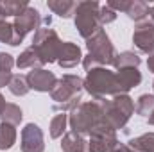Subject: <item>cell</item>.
Returning a JSON list of instances; mask_svg holds the SVG:
<instances>
[{"label":"cell","instance_id":"6da1fadb","mask_svg":"<svg viewBox=\"0 0 154 152\" xmlns=\"http://www.w3.org/2000/svg\"><path fill=\"white\" fill-rule=\"evenodd\" d=\"M86 48H88V56L82 57V66L86 72L99 68V66L106 68V66L115 65V59L118 54L104 29L97 31L91 38L86 39Z\"/></svg>","mask_w":154,"mask_h":152},{"label":"cell","instance_id":"7a4b0ae2","mask_svg":"<svg viewBox=\"0 0 154 152\" xmlns=\"http://www.w3.org/2000/svg\"><path fill=\"white\" fill-rule=\"evenodd\" d=\"M82 90H84V79L79 75L66 74L61 79H57L56 86L50 91L52 100L56 102L52 106L54 111H72L75 106L81 104V97H82Z\"/></svg>","mask_w":154,"mask_h":152},{"label":"cell","instance_id":"3957f363","mask_svg":"<svg viewBox=\"0 0 154 152\" xmlns=\"http://www.w3.org/2000/svg\"><path fill=\"white\" fill-rule=\"evenodd\" d=\"M102 120V99H93L90 102H81L68 114L70 129L77 134H90L91 129Z\"/></svg>","mask_w":154,"mask_h":152},{"label":"cell","instance_id":"277c9868","mask_svg":"<svg viewBox=\"0 0 154 152\" xmlns=\"http://www.w3.org/2000/svg\"><path fill=\"white\" fill-rule=\"evenodd\" d=\"M84 91H88L91 95V99H106V97L120 95L116 74L104 68V66H99V68H93V70L86 72Z\"/></svg>","mask_w":154,"mask_h":152},{"label":"cell","instance_id":"5b68a950","mask_svg":"<svg viewBox=\"0 0 154 152\" xmlns=\"http://www.w3.org/2000/svg\"><path fill=\"white\" fill-rule=\"evenodd\" d=\"M134 113V100L129 95H116L111 100L102 99V118L111 129H124Z\"/></svg>","mask_w":154,"mask_h":152},{"label":"cell","instance_id":"8992f818","mask_svg":"<svg viewBox=\"0 0 154 152\" xmlns=\"http://www.w3.org/2000/svg\"><path fill=\"white\" fill-rule=\"evenodd\" d=\"M61 45H63V41L59 39L57 32L54 29L39 27L38 31L34 32L31 48L38 54L41 65H48V63H57Z\"/></svg>","mask_w":154,"mask_h":152},{"label":"cell","instance_id":"52a82bcc","mask_svg":"<svg viewBox=\"0 0 154 152\" xmlns=\"http://www.w3.org/2000/svg\"><path fill=\"white\" fill-rule=\"evenodd\" d=\"M99 11H100V5L95 0H84L77 4L74 23H75L77 32L84 39L91 38L97 31L102 29L100 20H99Z\"/></svg>","mask_w":154,"mask_h":152},{"label":"cell","instance_id":"ba28073f","mask_svg":"<svg viewBox=\"0 0 154 152\" xmlns=\"http://www.w3.org/2000/svg\"><path fill=\"white\" fill-rule=\"evenodd\" d=\"M118 143L116 140V131L111 129L104 118L91 129L90 140H88V149L90 152H111V149Z\"/></svg>","mask_w":154,"mask_h":152},{"label":"cell","instance_id":"9c48e42d","mask_svg":"<svg viewBox=\"0 0 154 152\" xmlns=\"http://www.w3.org/2000/svg\"><path fill=\"white\" fill-rule=\"evenodd\" d=\"M20 149H22V152H43L45 150V136H43V131L39 129V125L27 123L22 129Z\"/></svg>","mask_w":154,"mask_h":152},{"label":"cell","instance_id":"30bf717a","mask_svg":"<svg viewBox=\"0 0 154 152\" xmlns=\"http://www.w3.org/2000/svg\"><path fill=\"white\" fill-rule=\"evenodd\" d=\"M133 43L134 47L143 54L154 52V23L149 20H143L134 25L133 31Z\"/></svg>","mask_w":154,"mask_h":152},{"label":"cell","instance_id":"8fae6325","mask_svg":"<svg viewBox=\"0 0 154 152\" xmlns=\"http://www.w3.org/2000/svg\"><path fill=\"white\" fill-rule=\"evenodd\" d=\"M27 84H29V88L31 90H34V91H52V88L56 86V82H57V79L56 75L52 74V72H48V70H45V68H34V70H31L27 75Z\"/></svg>","mask_w":154,"mask_h":152},{"label":"cell","instance_id":"7c38bea8","mask_svg":"<svg viewBox=\"0 0 154 152\" xmlns=\"http://www.w3.org/2000/svg\"><path fill=\"white\" fill-rule=\"evenodd\" d=\"M13 25H14V29L22 34V36H25L27 32H31V31H38L39 27H41V14H39L38 9H34V7H27L22 14H18L16 18H14V22H13Z\"/></svg>","mask_w":154,"mask_h":152},{"label":"cell","instance_id":"4fadbf2b","mask_svg":"<svg viewBox=\"0 0 154 152\" xmlns=\"http://www.w3.org/2000/svg\"><path fill=\"white\" fill-rule=\"evenodd\" d=\"M82 57L84 56H82L81 48L77 47L75 43L63 41L61 50H59V57H57V65L61 68H74V66H77L82 61Z\"/></svg>","mask_w":154,"mask_h":152},{"label":"cell","instance_id":"5bb4252c","mask_svg":"<svg viewBox=\"0 0 154 152\" xmlns=\"http://www.w3.org/2000/svg\"><path fill=\"white\" fill-rule=\"evenodd\" d=\"M116 82L120 95H127L133 88H136L142 82V74L138 68H122L116 70Z\"/></svg>","mask_w":154,"mask_h":152},{"label":"cell","instance_id":"9a60e30c","mask_svg":"<svg viewBox=\"0 0 154 152\" xmlns=\"http://www.w3.org/2000/svg\"><path fill=\"white\" fill-rule=\"evenodd\" d=\"M61 150L63 152H90V149H88V141L84 140L82 134L68 131V132H65V136L61 140Z\"/></svg>","mask_w":154,"mask_h":152},{"label":"cell","instance_id":"2e32d148","mask_svg":"<svg viewBox=\"0 0 154 152\" xmlns=\"http://www.w3.org/2000/svg\"><path fill=\"white\" fill-rule=\"evenodd\" d=\"M47 7L61 18H72L75 14L77 2H74V0H48Z\"/></svg>","mask_w":154,"mask_h":152},{"label":"cell","instance_id":"e0dca14e","mask_svg":"<svg viewBox=\"0 0 154 152\" xmlns=\"http://www.w3.org/2000/svg\"><path fill=\"white\" fill-rule=\"evenodd\" d=\"M29 7V4L25 0H4L0 2V16L5 20L7 16H18L22 14L25 9Z\"/></svg>","mask_w":154,"mask_h":152},{"label":"cell","instance_id":"ac0fdd59","mask_svg":"<svg viewBox=\"0 0 154 152\" xmlns=\"http://www.w3.org/2000/svg\"><path fill=\"white\" fill-rule=\"evenodd\" d=\"M16 66H18L20 70H25V68L34 70V68H41L43 65H41V61H39L38 54L29 47V48H25V50L16 57Z\"/></svg>","mask_w":154,"mask_h":152},{"label":"cell","instance_id":"d6986e66","mask_svg":"<svg viewBox=\"0 0 154 152\" xmlns=\"http://www.w3.org/2000/svg\"><path fill=\"white\" fill-rule=\"evenodd\" d=\"M149 13H151V7H149V4L143 2V0H131L129 9L125 11V14H127L131 20L138 22V23L143 22V20L149 16Z\"/></svg>","mask_w":154,"mask_h":152},{"label":"cell","instance_id":"ffe728a7","mask_svg":"<svg viewBox=\"0 0 154 152\" xmlns=\"http://www.w3.org/2000/svg\"><path fill=\"white\" fill-rule=\"evenodd\" d=\"M127 145L134 152H154V132H145L138 138H133Z\"/></svg>","mask_w":154,"mask_h":152},{"label":"cell","instance_id":"44dd1931","mask_svg":"<svg viewBox=\"0 0 154 152\" xmlns=\"http://www.w3.org/2000/svg\"><path fill=\"white\" fill-rule=\"evenodd\" d=\"M16 143V127L9 123H0V150H9Z\"/></svg>","mask_w":154,"mask_h":152},{"label":"cell","instance_id":"7402d4cb","mask_svg":"<svg viewBox=\"0 0 154 152\" xmlns=\"http://www.w3.org/2000/svg\"><path fill=\"white\" fill-rule=\"evenodd\" d=\"M140 63H142V59H140L138 54L125 50V52H122V54L116 56L115 65H113V66H115L116 70H122V68H138Z\"/></svg>","mask_w":154,"mask_h":152},{"label":"cell","instance_id":"603a6c76","mask_svg":"<svg viewBox=\"0 0 154 152\" xmlns=\"http://www.w3.org/2000/svg\"><path fill=\"white\" fill-rule=\"evenodd\" d=\"M0 118H2L4 123H9V125H14L16 127L23 120V113H22L20 106H16V104H5V108H4V111L0 114Z\"/></svg>","mask_w":154,"mask_h":152},{"label":"cell","instance_id":"cb8c5ba5","mask_svg":"<svg viewBox=\"0 0 154 152\" xmlns=\"http://www.w3.org/2000/svg\"><path fill=\"white\" fill-rule=\"evenodd\" d=\"M66 123H68V114H65V113L56 114V116L50 120V138L57 140V138L65 136V132H66Z\"/></svg>","mask_w":154,"mask_h":152},{"label":"cell","instance_id":"d4e9b609","mask_svg":"<svg viewBox=\"0 0 154 152\" xmlns=\"http://www.w3.org/2000/svg\"><path fill=\"white\" fill-rule=\"evenodd\" d=\"M152 111H154V95H149V93L140 95L138 102H136V113L140 114V116L149 118Z\"/></svg>","mask_w":154,"mask_h":152},{"label":"cell","instance_id":"484cf974","mask_svg":"<svg viewBox=\"0 0 154 152\" xmlns=\"http://www.w3.org/2000/svg\"><path fill=\"white\" fill-rule=\"evenodd\" d=\"M29 84H27V79L23 75H13L11 82H9V91L16 97H23L29 93Z\"/></svg>","mask_w":154,"mask_h":152},{"label":"cell","instance_id":"4316f807","mask_svg":"<svg viewBox=\"0 0 154 152\" xmlns=\"http://www.w3.org/2000/svg\"><path fill=\"white\" fill-rule=\"evenodd\" d=\"M99 20H100V25H108V23H113L116 20V13L108 7V5H100V11H99Z\"/></svg>","mask_w":154,"mask_h":152},{"label":"cell","instance_id":"83f0119b","mask_svg":"<svg viewBox=\"0 0 154 152\" xmlns=\"http://www.w3.org/2000/svg\"><path fill=\"white\" fill-rule=\"evenodd\" d=\"M14 65H16V61H14V57H13L11 54L0 52V70H2V72H11Z\"/></svg>","mask_w":154,"mask_h":152},{"label":"cell","instance_id":"f1b7e54d","mask_svg":"<svg viewBox=\"0 0 154 152\" xmlns=\"http://www.w3.org/2000/svg\"><path fill=\"white\" fill-rule=\"evenodd\" d=\"M108 7H111L115 13H118V11H127L129 9V5H131V0H109L108 4H106Z\"/></svg>","mask_w":154,"mask_h":152},{"label":"cell","instance_id":"f546056e","mask_svg":"<svg viewBox=\"0 0 154 152\" xmlns=\"http://www.w3.org/2000/svg\"><path fill=\"white\" fill-rule=\"evenodd\" d=\"M11 79H13V74H11V72H2V70H0V88L9 86Z\"/></svg>","mask_w":154,"mask_h":152},{"label":"cell","instance_id":"4dcf8cb0","mask_svg":"<svg viewBox=\"0 0 154 152\" xmlns=\"http://www.w3.org/2000/svg\"><path fill=\"white\" fill-rule=\"evenodd\" d=\"M111 152H134L127 143H116L115 147L111 149Z\"/></svg>","mask_w":154,"mask_h":152},{"label":"cell","instance_id":"1f68e13d","mask_svg":"<svg viewBox=\"0 0 154 152\" xmlns=\"http://www.w3.org/2000/svg\"><path fill=\"white\" fill-rule=\"evenodd\" d=\"M147 68H149V72H152V74H154V52H152V54H149V59H147Z\"/></svg>","mask_w":154,"mask_h":152},{"label":"cell","instance_id":"d6a6232c","mask_svg":"<svg viewBox=\"0 0 154 152\" xmlns=\"http://www.w3.org/2000/svg\"><path fill=\"white\" fill-rule=\"evenodd\" d=\"M5 104H7V102H5V99H4V95L0 93V114H2V111H4V108H5Z\"/></svg>","mask_w":154,"mask_h":152},{"label":"cell","instance_id":"836d02e7","mask_svg":"<svg viewBox=\"0 0 154 152\" xmlns=\"http://www.w3.org/2000/svg\"><path fill=\"white\" fill-rule=\"evenodd\" d=\"M147 122H149V123H151V125H154V111H152V113H151V116H149V118H147Z\"/></svg>","mask_w":154,"mask_h":152},{"label":"cell","instance_id":"e575fe53","mask_svg":"<svg viewBox=\"0 0 154 152\" xmlns=\"http://www.w3.org/2000/svg\"><path fill=\"white\" fill-rule=\"evenodd\" d=\"M149 14H151V18H152L151 22H152V23H154V5H152V7H151V13H149Z\"/></svg>","mask_w":154,"mask_h":152},{"label":"cell","instance_id":"d590c367","mask_svg":"<svg viewBox=\"0 0 154 152\" xmlns=\"http://www.w3.org/2000/svg\"><path fill=\"white\" fill-rule=\"evenodd\" d=\"M152 90H154V81H152Z\"/></svg>","mask_w":154,"mask_h":152}]
</instances>
